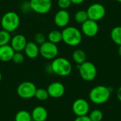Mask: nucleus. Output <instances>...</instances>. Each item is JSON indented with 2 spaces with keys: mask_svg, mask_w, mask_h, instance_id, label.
<instances>
[{
  "mask_svg": "<svg viewBox=\"0 0 121 121\" xmlns=\"http://www.w3.org/2000/svg\"><path fill=\"white\" fill-rule=\"evenodd\" d=\"M111 94L109 87L104 85H99L92 88L89 92V100L95 104H104L106 103Z\"/></svg>",
  "mask_w": 121,
  "mask_h": 121,
  "instance_id": "obj_1",
  "label": "nucleus"
},
{
  "mask_svg": "<svg viewBox=\"0 0 121 121\" xmlns=\"http://www.w3.org/2000/svg\"><path fill=\"white\" fill-rule=\"evenodd\" d=\"M62 41L67 45L74 47L79 45L82 40V33L76 27L67 26L62 31Z\"/></svg>",
  "mask_w": 121,
  "mask_h": 121,
  "instance_id": "obj_2",
  "label": "nucleus"
},
{
  "mask_svg": "<svg viewBox=\"0 0 121 121\" xmlns=\"http://www.w3.org/2000/svg\"><path fill=\"white\" fill-rule=\"evenodd\" d=\"M50 68L54 74L60 77H67L69 75L72 71L71 62L65 57H57L52 60Z\"/></svg>",
  "mask_w": 121,
  "mask_h": 121,
  "instance_id": "obj_3",
  "label": "nucleus"
},
{
  "mask_svg": "<svg viewBox=\"0 0 121 121\" xmlns=\"http://www.w3.org/2000/svg\"><path fill=\"white\" fill-rule=\"evenodd\" d=\"M20 17L15 11H7L1 19V26L3 30L9 33L15 31L20 25Z\"/></svg>",
  "mask_w": 121,
  "mask_h": 121,
  "instance_id": "obj_4",
  "label": "nucleus"
},
{
  "mask_svg": "<svg viewBox=\"0 0 121 121\" xmlns=\"http://www.w3.org/2000/svg\"><path fill=\"white\" fill-rule=\"evenodd\" d=\"M79 73L82 79L86 82H91L95 79L97 75V69L91 62H84L78 65Z\"/></svg>",
  "mask_w": 121,
  "mask_h": 121,
  "instance_id": "obj_5",
  "label": "nucleus"
},
{
  "mask_svg": "<svg viewBox=\"0 0 121 121\" xmlns=\"http://www.w3.org/2000/svg\"><path fill=\"white\" fill-rule=\"evenodd\" d=\"M40 55L46 60H54L59 53V49L56 44L46 40L39 46Z\"/></svg>",
  "mask_w": 121,
  "mask_h": 121,
  "instance_id": "obj_6",
  "label": "nucleus"
},
{
  "mask_svg": "<svg viewBox=\"0 0 121 121\" xmlns=\"http://www.w3.org/2000/svg\"><path fill=\"white\" fill-rule=\"evenodd\" d=\"M37 88L34 83L31 82H23L21 83L17 89L16 92L19 97L23 99H30L35 96V91Z\"/></svg>",
  "mask_w": 121,
  "mask_h": 121,
  "instance_id": "obj_7",
  "label": "nucleus"
},
{
  "mask_svg": "<svg viewBox=\"0 0 121 121\" xmlns=\"http://www.w3.org/2000/svg\"><path fill=\"white\" fill-rule=\"evenodd\" d=\"M86 12L89 19L98 22L104 18L106 11L103 4L100 3H94L88 7Z\"/></svg>",
  "mask_w": 121,
  "mask_h": 121,
  "instance_id": "obj_8",
  "label": "nucleus"
},
{
  "mask_svg": "<svg viewBox=\"0 0 121 121\" xmlns=\"http://www.w3.org/2000/svg\"><path fill=\"white\" fill-rule=\"evenodd\" d=\"M29 2L31 11L39 14L48 13L52 6V0H30Z\"/></svg>",
  "mask_w": 121,
  "mask_h": 121,
  "instance_id": "obj_9",
  "label": "nucleus"
},
{
  "mask_svg": "<svg viewBox=\"0 0 121 121\" xmlns=\"http://www.w3.org/2000/svg\"><path fill=\"white\" fill-rule=\"evenodd\" d=\"M89 109V104L84 99H78L72 104V111L77 117L87 116Z\"/></svg>",
  "mask_w": 121,
  "mask_h": 121,
  "instance_id": "obj_10",
  "label": "nucleus"
},
{
  "mask_svg": "<svg viewBox=\"0 0 121 121\" xmlns=\"http://www.w3.org/2000/svg\"><path fill=\"white\" fill-rule=\"evenodd\" d=\"M99 30V26L97 21L91 19H88L82 24V33L89 38L96 36Z\"/></svg>",
  "mask_w": 121,
  "mask_h": 121,
  "instance_id": "obj_11",
  "label": "nucleus"
},
{
  "mask_svg": "<svg viewBox=\"0 0 121 121\" xmlns=\"http://www.w3.org/2000/svg\"><path fill=\"white\" fill-rule=\"evenodd\" d=\"M47 91L48 92L49 96L58 99L62 97L65 92V87L63 84L59 82H54L49 84L48 86Z\"/></svg>",
  "mask_w": 121,
  "mask_h": 121,
  "instance_id": "obj_12",
  "label": "nucleus"
},
{
  "mask_svg": "<svg viewBox=\"0 0 121 121\" xmlns=\"http://www.w3.org/2000/svg\"><path fill=\"white\" fill-rule=\"evenodd\" d=\"M70 21V15L67 10H59L54 16V23L59 28H65Z\"/></svg>",
  "mask_w": 121,
  "mask_h": 121,
  "instance_id": "obj_13",
  "label": "nucleus"
},
{
  "mask_svg": "<svg viewBox=\"0 0 121 121\" xmlns=\"http://www.w3.org/2000/svg\"><path fill=\"white\" fill-rule=\"evenodd\" d=\"M26 38L22 34H16L13 36L10 41V45L15 52H21L27 44Z\"/></svg>",
  "mask_w": 121,
  "mask_h": 121,
  "instance_id": "obj_14",
  "label": "nucleus"
},
{
  "mask_svg": "<svg viewBox=\"0 0 121 121\" xmlns=\"http://www.w3.org/2000/svg\"><path fill=\"white\" fill-rule=\"evenodd\" d=\"M25 55L30 59H35L40 55L39 45L35 42H28L24 50Z\"/></svg>",
  "mask_w": 121,
  "mask_h": 121,
  "instance_id": "obj_15",
  "label": "nucleus"
},
{
  "mask_svg": "<svg viewBox=\"0 0 121 121\" xmlns=\"http://www.w3.org/2000/svg\"><path fill=\"white\" fill-rule=\"evenodd\" d=\"M31 117L33 121H45L48 117V113L43 106H36L31 112Z\"/></svg>",
  "mask_w": 121,
  "mask_h": 121,
  "instance_id": "obj_16",
  "label": "nucleus"
},
{
  "mask_svg": "<svg viewBox=\"0 0 121 121\" xmlns=\"http://www.w3.org/2000/svg\"><path fill=\"white\" fill-rule=\"evenodd\" d=\"M15 51L10 45L0 46V61L7 62L12 60Z\"/></svg>",
  "mask_w": 121,
  "mask_h": 121,
  "instance_id": "obj_17",
  "label": "nucleus"
},
{
  "mask_svg": "<svg viewBox=\"0 0 121 121\" xmlns=\"http://www.w3.org/2000/svg\"><path fill=\"white\" fill-rule=\"evenodd\" d=\"M86 55L82 49H77L72 53V60L78 65L86 62Z\"/></svg>",
  "mask_w": 121,
  "mask_h": 121,
  "instance_id": "obj_18",
  "label": "nucleus"
},
{
  "mask_svg": "<svg viewBox=\"0 0 121 121\" xmlns=\"http://www.w3.org/2000/svg\"><path fill=\"white\" fill-rule=\"evenodd\" d=\"M48 41L57 45V43L62 41V32H60V30H51L48 35Z\"/></svg>",
  "mask_w": 121,
  "mask_h": 121,
  "instance_id": "obj_19",
  "label": "nucleus"
},
{
  "mask_svg": "<svg viewBox=\"0 0 121 121\" xmlns=\"http://www.w3.org/2000/svg\"><path fill=\"white\" fill-rule=\"evenodd\" d=\"M111 40L118 45H121V26H116L111 31Z\"/></svg>",
  "mask_w": 121,
  "mask_h": 121,
  "instance_id": "obj_20",
  "label": "nucleus"
},
{
  "mask_svg": "<svg viewBox=\"0 0 121 121\" xmlns=\"http://www.w3.org/2000/svg\"><path fill=\"white\" fill-rule=\"evenodd\" d=\"M14 121H32L31 113L26 110H21L15 116Z\"/></svg>",
  "mask_w": 121,
  "mask_h": 121,
  "instance_id": "obj_21",
  "label": "nucleus"
},
{
  "mask_svg": "<svg viewBox=\"0 0 121 121\" xmlns=\"http://www.w3.org/2000/svg\"><path fill=\"white\" fill-rule=\"evenodd\" d=\"M89 19L88 14L85 10H79L74 14V20L77 23L82 24Z\"/></svg>",
  "mask_w": 121,
  "mask_h": 121,
  "instance_id": "obj_22",
  "label": "nucleus"
},
{
  "mask_svg": "<svg viewBox=\"0 0 121 121\" xmlns=\"http://www.w3.org/2000/svg\"><path fill=\"white\" fill-rule=\"evenodd\" d=\"M11 33L4 30H0V46L9 45V43L11 41Z\"/></svg>",
  "mask_w": 121,
  "mask_h": 121,
  "instance_id": "obj_23",
  "label": "nucleus"
},
{
  "mask_svg": "<svg viewBox=\"0 0 121 121\" xmlns=\"http://www.w3.org/2000/svg\"><path fill=\"white\" fill-rule=\"evenodd\" d=\"M34 97H35L40 101H46L50 96L47 89H45L43 88H40L36 89Z\"/></svg>",
  "mask_w": 121,
  "mask_h": 121,
  "instance_id": "obj_24",
  "label": "nucleus"
},
{
  "mask_svg": "<svg viewBox=\"0 0 121 121\" xmlns=\"http://www.w3.org/2000/svg\"><path fill=\"white\" fill-rule=\"evenodd\" d=\"M88 116L91 121H101L104 118V113L99 109H94L89 113Z\"/></svg>",
  "mask_w": 121,
  "mask_h": 121,
  "instance_id": "obj_25",
  "label": "nucleus"
},
{
  "mask_svg": "<svg viewBox=\"0 0 121 121\" xmlns=\"http://www.w3.org/2000/svg\"><path fill=\"white\" fill-rule=\"evenodd\" d=\"M12 61L15 64H21L24 61V55L21 52H15L13 57H12Z\"/></svg>",
  "mask_w": 121,
  "mask_h": 121,
  "instance_id": "obj_26",
  "label": "nucleus"
},
{
  "mask_svg": "<svg viewBox=\"0 0 121 121\" xmlns=\"http://www.w3.org/2000/svg\"><path fill=\"white\" fill-rule=\"evenodd\" d=\"M34 40H35V43H37L38 45H40L46 41V37L45 36L43 33H38L34 36Z\"/></svg>",
  "mask_w": 121,
  "mask_h": 121,
  "instance_id": "obj_27",
  "label": "nucleus"
},
{
  "mask_svg": "<svg viewBox=\"0 0 121 121\" xmlns=\"http://www.w3.org/2000/svg\"><path fill=\"white\" fill-rule=\"evenodd\" d=\"M71 4H72V2L70 0H58L57 1V5L60 8V9L67 10L68 8L70 7Z\"/></svg>",
  "mask_w": 121,
  "mask_h": 121,
  "instance_id": "obj_28",
  "label": "nucleus"
},
{
  "mask_svg": "<svg viewBox=\"0 0 121 121\" xmlns=\"http://www.w3.org/2000/svg\"><path fill=\"white\" fill-rule=\"evenodd\" d=\"M21 10L22 11V12H24V13H27V12H28V11L31 10L30 6V2H27V1L23 2L21 6Z\"/></svg>",
  "mask_w": 121,
  "mask_h": 121,
  "instance_id": "obj_29",
  "label": "nucleus"
},
{
  "mask_svg": "<svg viewBox=\"0 0 121 121\" xmlns=\"http://www.w3.org/2000/svg\"><path fill=\"white\" fill-rule=\"evenodd\" d=\"M74 121H91L90 118H89L88 115L87 116H77Z\"/></svg>",
  "mask_w": 121,
  "mask_h": 121,
  "instance_id": "obj_30",
  "label": "nucleus"
},
{
  "mask_svg": "<svg viewBox=\"0 0 121 121\" xmlns=\"http://www.w3.org/2000/svg\"><path fill=\"white\" fill-rule=\"evenodd\" d=\"M116 95H117V98H118V99L121 102V86L118 89V91H117V94H116Z\"/></svg>",
  "mask_w": 121,
  "mask_h": 121,
  "instance_id": "obj_31",
  "label": "nucleus"
},
{
  "mask_svg": "<svg viewBox=\"0 0 121 121\" xmlns=\"http://www.w3.org/2000/svg\"><path fill=\"white\" fill-rule=\"evenodd\" d=\"M72 4H82L85 0H70Z\"/></svg>",
  "mask_w": 121,
  "mask_h": 121,
  "instance_id": "obj_32",
  "label": "nucleus"
},
{
  "mask_svg": "<svg viewBox=\"0 0 121 121\" xmlns=\"http://www.w3.org/2000/svg\"><path fill=\"white\" fill-rule=\"evenodd\" d=\"M118 52V55H119V56H120V57H121V45H120V46H119Z\"/></svg>",
  "mask_w": 121,
  "mask_h": 121,
  "instance_id": "obj_33",
  "label": "nucleus"
},
{
  "mask_svg": "<svg viewBox=\"0 0 121 121\" xmlns=\"http://www.w3.org/2000/svg\"><path fill=\"white\" fill-rule=\"evenodd\" d=\"M1 79H2V75H1V72H0V82H1Z\"/></svg>",
  "mask_w": 121,
  "mask_h": 121,
  "instance_id": "obj_34",
  "label": "nucleus"
},
{
  "mask_svg": "<svg viewBox=\"0 0 121 121\" xmlns=\"http://www.w3.org/2000/svg\"><path fill=\"white\" fill-rule=\"evenodd\" d=\"M117 1H118V2H120V3H121V0H116Z\"/></svg>",
  "mask_w": 121,
  "mask_h": 121,
  "instance_id": "obj_35",
  "label": "nucleus"
}]
</instances>
